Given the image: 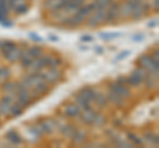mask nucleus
I'll return each instance as SVG.
<instances>
[{
  "label": "nucleus",
  "mask_w": 159,
  "mask_h": 148,
  "mask_svg": "<svg viewBox=\"0 0 159 148\" xmlns=\"http://www.w3.org/2000/svg\"><path fill=\"white\" fill-rule=\"evenodd\" d=\"M93 103H96L98 107H102V108L106 107L109 105V101H107V98H106V94H103V93L96 90V95H94Z\"/></svg>",
  "instance_id": "obj_23"
},
{
  "label": "nucleus",
  "mask_w": 159,
  "mask_h": 148,
  "mask_svg": "<svg viewBox=\"0 0 159 148\" xmlns=\"http://www.w3.org/2000/svg\"><path fill=\"white\" fill-rule=\"evenodd\" d=\"M62 65V60L56 56H49L48 57V65L47 67H58Z\"/></svg>",
  "instance_id": "obj_31"
},
{
  "label": "nucleus",
  "mask_w": 159,
  "mask_h": 148,
  "mask_svg": "<svg viewBox=\"0 0 159 148\" xmlns=\"http://www.w3.org/2000/svg\"><path fill=\"white\" fill-rule=\"evenodd\" d=\"M80 112H81V108H80L76 103H68V105L64 106L62 114L65 118H69V119H73V118H78Z\"/></svg>",
  "instance_id": "obj_13"
},
{
  "label": "nucleus",
  "mask_w": 159,
  "mask_h": 148,
  "mask_svg": "<svg viewBox=\"0 0 159 148\" xmlns=\"http://www.w3.org/2000/svg\"><path fill=\"white\" fill-rule=\"evenodd\" d=\"M7 15H4V13H0V23L2 21H4V20H7Z\"/></svg>",
  "instance_id": "obj_47"
},
{
  "label": "nucleus",
  "mask_w": 159,
  "mask_h": 148,
  "mask_svg": "<svg viewBox=\"0 0 159 148\" xmlns=\"http://www.w3.org/2000/svg\"><path fill=\"white\" fill-rule=\"evenodd\" d=\"M93 2L96 3V8H106L111 3V0H93Z\"/></svg>",
  "instance_id": "obj_38"
},
{
  "label": "nucleus",
  "mask_w": 159,
  "mask_h": 148,
  "mask_svg": "<svg viewBox=\"0 0 159 148\" xmlns=\"http://www.w3.org/2000/svg\"><path fill=\"white\" fill-rule=\"evenodd\" d=\"M37 128L40 130V132L51 135L54 132V130H57V124H56V119H52V118H48V119H40L37 122Z\"/></svg>",
  "instance_id": "obj_5"
},
{
  "label": "nucleus",
  "mask_w": 159,
  "mask_h": 148,
  "mask_svg": "<svg viewBox=\"0 0 159 148\" xmlns=\"http://www.w3.org/2000/svg\"><path fill=\"white\" fill-rule=\"evenodd\" d=\"M93 41H94V37L92 34H82V36L80 37V42H82V44H89Z\"/></svg>",
  "instance_id": "obj_39"
},
{
  "label": "nucleus",
  "mask_w": 159,
  "mask_h": 148,
  "mask_svg": "<svg viewBox=\"0 0 159 148\" xmlns=\"http://www.w3.org/2000/svg\"><path fill=\"white\" fill-rule=\"evenodd\" d=\"M76 130H77L76 126L70 124V123H64V124H61V127L58 128V131L61 132V135L65 137V139H70L73 134L76 132Z\"/></svg>",
  "instance_id": "obj_19"
},
{
  "label": "nucleus",
  "mask_w": 159,
  "mask_h": 148,
  "mask_svg": "<svg viewBox=\"0 0 159 148\" xmlns=\"http://www.w3.org/2000/svg\"><path fill=\"white\" fill-rule=\"evenodd\" d=\"M143 0H126L125 3L119 7V16L121 19H126V17H130V15L133 12V9L135 8L138 4H141Z\"/></svg>",
  "instance_id": "obj_7"
},
{
  "label": "nucleus",
  "mask_w": 159,
  "mask_h": 148,
  "mask_svg": "<svg viewBox=\"0 0 159 148\" xmlns=\"http://www.w3.org/2000/svg\"><path fill=\"white\" fill-rule=\"evenodd\" d=\"M96 115H97V111L92 107H88V108H85V110H81L78 118L84 124L90 126V124H93V120H94V118H96Z\"/></svg>",
  "instance_id": "obj_10"
},
{
  "label": "nucleus",
  "mask_w": 159,
  "mask_h": 148,
  "mask_svg": "<svg viewBox=\"0 0 159 148\" xmlns=\"http://www.w3.org/2000/svg\"><path fill=\"white\" fill-rule=\"evenodd\" d=\"M143 85H145L147 89H154L158 85V76H154L151 73H147L146 78L143 80Z\"/></svg>",
  "instance_id": "obj_24"
},
{
  "label": "nucleus",
  "mask_w": 159,
  "mask_h": 148,
  "mask_svg": "<svg viewBox=\"0 0 159 148\" xmlns=\"http://www.w3.org/2000/svg\"><path fill=\"white\" fill-rule=\"evenodd\" d=\"M119 7H121V4L118 2H113L109 4L106 8V16H105L106 23H113L114 20H117L119 16Z\"/></svg>",
  "instance_id": "obj_9"
},
{
  "label": "nucleus",
  "mask_w": 159,
  "mask_h": 148,
  "mask_svg": "<svg viewBox=\"0 0 159 148\" xmlns=\"http://www.w3.org/2000/svg\"><path fill=\"white\" fill-rule=\"evenodd\" d=\"M0 24H2V25H3V27H8V28L13 25V24H12L11 21H8V19H7V20H4V21H2V23H0Z\"/></svg>",
  "instance_id": "obj_44"
},
{
  "label": "nucleus",
  "mask_w": 159,
  "mask_h": 148,
  "mask_svg": "<svg viewBox=\"0 0 159 148\" xmlns=\"http://www.w3.org/2000/svg\"><path fill=\"white\" fill-rule=\"evenodd\" d=\"M125 81H126V85L129 87H134V89H138V87H141L143 85V81L139 77H137L135 74H133V73L130 74V76L125 77Z\"/></svg>",
  "instance_id": "obj_21"
},
{
  "label": "nucleus",
  "mask_w": 159,
  "mask_h": 148,
  "mask_svg": "<svg viewBox=\"0 0 159 148\" xmlns=\"http://www.w3.org/2000/svg\"><path fill=\"white\" fill-rule=\"evenodd\" d=\"M78 94L81 95L84 99H86L89 103H93L94 95H96V90H94L93 87H90V86H85V87H82L81 90L78 91Z\"/></svg>",
  "instance_id": "obj_20"
},
{
  "label": "nucleus",
  "mask_w": 159,
  "mask_h": 148,
  "mask_svg": "<svg viewBox=\"0 0 159 148\" xmlns=\"http://www.w3.org/2000/svg\"><path fill=\"white\" fill-rule=\"evenodd\" d=\"M158 25V19H154V20H151L150 23H148V27L150 28H155Z\"/></svg>",
  "instance_id": "obj_43"
},
{
  "label": "nucleus",
  "mask_w": 159,
  "mask_h": 148,
  "mask_svg": "<svg viewBox=\"0 0 159 148\" xmlns=\"http://www.w3.org/2000/svg\"><path fill=\"white\" fill-rule=\"evenodd\" d=\"M43 81L44 80H43L41 74H40V72H39V73H29V74H27V76L21 80V83H23L24 86H27L29 90H31L32 87L39 85V83L43 82Z\"/></svg>",
  "instance_id": "obj_8"
},
{
  "label": "nucleus",
  "mask_w": 159,
  "mask_h": 148,
  "mask_svg": "<svg viewBox=\"0 0 159 148\" xmlns=\"http://www.w3.org/2000/svg\"><path fill=\"white\" fill-rule=\"evenodd\" d=\"M126 139L130 141L134 147H135V146H142V144H143L142 137H141V136H138L137 134H134V132H131V131L126 132Z\"/></svg>",
  "instance_id": "obj_27"
},
{
  "label": "nucleus",
  "mask_w": 159,
  "mask_h": 148,
  "mask_svg": "<svg viewBox=\"0 0 159 148\" xmlns=\"http://www.w3.org/2000/svg\"><path fill=\"white\" fill-rule=\"evenodd\" d=\"M130 54H131V50H123L121 53H118L117 56H116V58H114V62H118V61L125 60V58H127Z\"/></svg>",
  "instance_id": "obj_36"
},
{
  "label": "nucleus",
  "mask_w": 159,
  "mask_h": 148,
  "mask_svg": "<svg viewBox=\"0 0 159 148\" xmlns=\"http://www.w3.org/2000/svg\"><path fill=\"white\" fill-rule=\"evenodd\" d=\"M9 77H11V72H9V69L6 67V66L0 67V83L4 82V81H7Z\"/></svg>",
  "instance_id": "obj_35"
},
{
  "label": "nucleus",
  "mask_w": 159,
  "mask_h": 148,
  "mask_svg": "<svg viewBox=\"0 0 159 148\" xmlns=\"http://www.w3.org/2000/svg\"><path fill=\"white\" fill-rule=\"evenodd\" d=\"M151 7H152L154 11L158 12V9H159V0H152V2H151Z\"/></svg>",
  "instance_id": "obj_41"
},
{
  "label": "nucleus",
  "mask_w": 159,
  "mask_h": 148,
  "mask_svg": "<svg viewBox=\"0 0 159 148\" xmlns=\"http://www.w3.org/2000/svg\"><path fill=\"white\" fill-rule=\"evenodd\" d=\"M106 123H107L106 116L101 114V112H97V115L93 120V126L94 127H103V126H106Z\"/></svg>",
  "instance_id": "obj_30"
},
{
  "label": "nucleus",
  "mask_w": 159,
  "mask_h": 148,
  "mask_svg": "<svg viewBox=\"0 0 159 148\" xmlns=\"http://www.w3.org/2000/svg\"><path fill=\"white\" fill-rule=\"evenodd\" d=\"M6 139L11 143L12 146H21L23 144V137L16 130H9L6 132Z\"/></svg>",
  "instance_id": "obj_15"
},
{
  "label": "nucleus",
  "mask_w": 159,
  "mask_h": 148,
  "mask_svg": "<svg viewBox=\"0 0 159 148\" xmlns=\"http://www.w3.org/2000/svg\"><path fill=\"white\" fill-rule=\"evenodd\" d=\"M24 134H25V137L29 141H37L40 137H41V135H43L36 124H34V126H28L25 128V131H24Z\"/></svg>",
  "instance_id": "obj_14"
},
{
  "label": "nucleus",
  "mask_w": 159,
  "mask_h": 148,
  "mask_svg": "<svg viewBox=\"0 0 159 148\" xmlns=\"http://www.w3.org/2000/svg\"><path fill=\"white\" fill-rule=\"evenodd\" d=\"M40 74H41L43 80L47 83H49V85L51 83H56L62 77V72L58 67H45L40 72Z\"/></svg>",
  "instance_id": "obj_4"
},
{
  "label": "nucleus",
  "mask_w": 159,
  "mask_h": 148,
  "mask_svg": "<svg viewBox=\"0 0 159 148\" xmlns=\"http://www.w3.org/2000/svg\"><path fill=\"white\" fill-rule=\"evenodd\" d=\"M28 36H29V38H31V40H33L36 44H41V42H43V37H41V36H39V34H36V33L31 32V33L28 34Z\"/></svg>",
  "instance_id": "obj_40"
},
{
  "label": "nucleus",
  "mask_w": 159,
  "mask_h": 148,
  "mask_svg": "<svg viewBox=\"0 0 159 148\" xmlns=\"http://www.w3.org/2000/svg\"><path fill=\"white\" fill-rule=\"evenodd\" d=\"M70 140L73 144L80 146V144H84L86 140V132L84 130H76V132L73 134V136L70 137Z\"/></svg>",
  "instance_id": "obj_22"
},
{
  "label": "nucleus",
  "mask_w": 159,
  "mask_h": 148,
  "mask_svg": "<svg viewBox=\"0 0 159 148\" xmlns=\"http://www.w3.org/2000/svg\"><path fill=\"white\" fill-rule=\"evenodd\" d=\"M107 90L117 93V94L119 97H122L123 99H129V98L131 97V90H130V87L126 85L125 77H119L117 81L107 83Z\"/></svg>",
  "instance_id": "obj_1"
},
{
  "label": "nucleus",
  "mask_w": 159,
  "mask_h": 148,
  "mask_svg": "<svg viewBox=\"0 0 159 148\" xmlns=\"http://www.w3.org/2000/svg\"><path fill=\"white\" fill-rule=\"evenodd\" d=\"M15 89H16V82L8 81V80L2 82V90L6 94H15Z\"/></svg>",
  "instance_id": "obj_28"
},
{
  "label": "nucleus",
  "mask_w": 159,
  "mask_h": 148,
  "mask_svg": "<svg viewBox=\"0 0 159 148\" xmlns=\"http://www.w3.org/2000/svg\"><path fill=\"white\" fill-rule=\"evenodd\" d=\"M141 137H142L143 141H146V143H148V144H151V146H155V147L159 146L158 134L157 132H154V131H145Z\"/></svg>",
  "instance_id": "obj_18"
},
{
  "label": "nucleus",
  "mask_w": 159,
  "mask_h": 148,
  "mask_svg": "<svg viewBox=\"0 0 159 148\" xmlns=\"http://www.w3.org/2000/svg\"><path fill=\"white\" fill-rule=\"evenodd\" d=\"M138 66L143 67L146 72L154 74V76H159V61L158 60H154L152 56L150 54H143L138 58Z\"/></svg>",
  "instance_id": "obj_2"
},
{
  "label": "nucleus",
  "mask_w": 159,
  "mask_h": 148,
  "mask_svg": "<svg viewBox=\"0 0 159 148\" xmlns=\"http://www.w3.org/2000/svg\"><path fill=\"white\" fill-rule=\"evenodd\" d=\"M24 53H25V50L16 45L13 49H11L9 52L4 53L3 56H4V58H6L8 62H19V61H20V58H21V56H23Z\"/></svg>",
  "instance_id": "obj_12"
},
{
  "label": "nucleus",
  "mask_w": 159,
  "mask_h": 148,
  "mask_svg": "<svg viewBox=\"0 0 159 148\" xmlns=\"http://www.w3.org/2000/svg\"><path fill=\"white\" fill-rule=\"evenodd\" d=\"M15 46H16V44H15L13 41H9V40H6V41H2V46H0V52H2V54L9 52L11 49H13Z\"/></svg>",
  "instance_id": "obj_34"
},
{
  "label": "nucleus",
  "mask_w": 159,
  "mask_h": 148,
  "mask_svg": "<svg viewBox=\"0 0 159 148\" xmlns=\"http://www.w3.org/2000/svg\"><path fill=\"white\" fill-rule=\"evenodd\" d=\"M107 8V7H106ZM106 8H96L93 11V13L88 17L86 25L90 28H96L99 24H102L105 21V16H106Z\"/></svg>",
  "instance_id": "obj_3"
},
{
  "label": "nucleus",
  "mask_w": 159,
  "mask_h": 148,
  "mask_svg": "<svg viewBox=\"0 0 159 148\" xmlns=\"http://www.w3.org/2000/svg\"><path fill=\"white\" fill-rule=\"evenodd\" d=\"M94 50H96L97 54H102L103 50H105V48H103V46H96V49H94Z\"/></svg>",
  "instance_id": "obj_46"
},
{
  "label": "nucleus",
  "mask_w": 159,
  "mask_h": 148,
  "mask_svg": "<svg viewBox=\"0 0 159 148\" xmlns=\"http://www.w3.org/2000/svg\"><path fill=\"white\" fill-rule=\"evenodd\" d=\"M145 38H146V34H145V33H142V32H139V33L133 34V36H131V41L138 44V42L145 41Z\"/></svg>",
  "instance_id": "obj_37"
},
{
  "label": "nucleus",
  "mask_w": 159,
  "mask_h": 148,
  "mask_svg": "<svg viewBox=\"0 0 159 148\" xmlns=\"http://www.w3.org/2000/svg\"><path fill=\"white\" fill-rule=\"evenodd\" d=\"M48 40L52 42H57V41H60V38H58V36H54V34H48Z\"/></svg>",
  "instance_id": "obj_42"
},
{
  "label": "nucleus",
  "mask_w": 159,
  "mask_h": 148,
  "mask_svg": "<svg viewBox=\"0 0 159 148\" xmlns=\"http://www.w3.org/2000/svg\"><path fill=\"white\" fill-rule=\"evenodd\" d=\"M0 46H2V41H0Z\"/></svg>",
  "instance_id": "obj_48"
},
{
  "label": "nucleus",
  "mask_w": 159,
  "mask_h": 148,
  "mask_svg": "<svg viewBox=\"0 0 159 148\" xmlns=\"http://www.w3.org/2000/svg\"><path fill=\"white\" fill-rule=\"evenodd\" d=\"M74 103H76V105L81 108V110H85V108H88V107H90V103H89L86 99H84V98L81 97L77 93L76 95H74Z\"/></svg>",
  "instance_id": "obj_29"
},
{
  "label": "nucleus",
  "mask_w": 159,
  "mask_h": 148,
  "mask_svg": "<svg viewBox=\"0 0 159 148\" xmlns=\"http://www.w3.org/2000/svg\"><path fill=\"white\" fill-rule=\"evenodd\" d=\"M25 53L28 54L29 57H32V58H39V57H41L43 54H44L43 49L40 48V46H37V45L28 46V48H27V50H25Z\"/></svg>",
  "instance_id": "obj_26"
},
{
  "label": "nucleus",
  "mask_w": 159,
  "mask_h": 148,
  "mask_svg": "<svg viewBox=\"0 0 159 148\" xmlns=\"http://www.w3.org/2000/svg\"><path fill=\"white\" fill-rule=\"evenodd\" d=\"M148 9H150V4H148L146 0H143L141 4H138V6L133 9L130 17L133 19V20H138V19H141V17L145 16V15L148 12Z\"/></svg>",
  "instance_id": "obj_11"
},
{
  "label": "nucleus",
  "mask_w": 159,
  "mask_h": 148,
  "mask_svg": "<svg viewBox=\"0 0 159 148\" xmlns=\"http://www.w3.org/2000/svg\"><path fill=\"white\" fill-rule=\"evenodd\" d=\"M106 98H107L109 102H111V105L117 106V107H123V106H125V101H126V99H123L122 97H119L117 93H114V91H111V90H107Z\"/></svg>",
  "instance_id": "obj_17"
},
{
  "label": "nucleus",
  "mask_w": 159,
  "mask_h": 148,
  "mask_svg": "<svg viewBox=\"0 0 159 148\" xmlns=\"http://www.w3.org/2000/svg\"><path fill=\"white\" fill-rule=\"evenodd\" d=\"M33 60H34V58L29 57L27 53H24L23 56H21V58H20V61H19V62H20V65H21V67H23V69H25V70H27V69L29 67V65L32 63V61H33Z\"/></svg>",
  "instance_id": "obj_32"
},
{
  "label": "nucleus",
  "mask_w": 159,
  "mask_h": 148,
  "mask_svg": "<svg viewBox=\"0 0 159 148\" xmlns=\"http://www.w3.org/2000/svg\"><path fill=\"white\" fill-rule=\"evenodd\" d=\"M23 111H24V107H21L20 105H17L16 102L13 103V106L11 108V112H9V116H12V118H17L23 114Z\"/></svg>",
  "instance_id": "obj_33"
},
{
  "label": "nucleus",
  "mask_w": 159,
  "mask_h": 148,
  "mask_svg": "<svg viewBox=\"0 0 159 148\" xmlns=\"http://www.w3.org/2000/svg\"><path fill=\"white\" fill-rule=\"evenodd\" d=\"M15 103V94H6L0 99V116H8Z\"/></svg>",
  "instance_id": "obj_6"
},
{
  "label": "nucleus",
  "mask_w": 159,
  "mask_h": 148,
  "mask_svg": "<svg viewBox=\"0 0 159 148\" xmlns=\"http://www.w3.org/2000/svg\"><path fill=\"white\" fill-rule=\"evenodd\" d=\"M121 36H122V33H119V32H101L98 34V37L102 41H113Z\"/></svg>",
  "instance_id": "obj_25"
},
{
  "label": "nucleus",
  "mask_w": 159,
  "mask_h": 148,
  "mask_svg": "<svg viewBox=\"0 0 159 148\" xmlns=\"http://www.w3.org/2000/svg\"><path fill=\"white\" fill-rule=\"evenodd\" d=\"M151 56H152L154 60H158V61H159V50H158V49H155V50L152 52Z\"/></svg>",
  "instance_id": "obj_45"
},
{
  "label": "nucleus",
  "mask_w": 159,
  "mask_h": 148,
  "mask_svg": "<svg viewBox=\"0 0 159 148\" xmlns=\"http://www.w3.org/2000/svg\"><path fill=\"white\" fill-rule=\"evenodd\" d=\"M48 90H49V83H47L45 81H43V82H40L39 85L32 87L31 93H32V97L36 99V97H41L44 94H47Z\"/></svg>",
  "instance_id": "obj_16"
}]
</instances>
